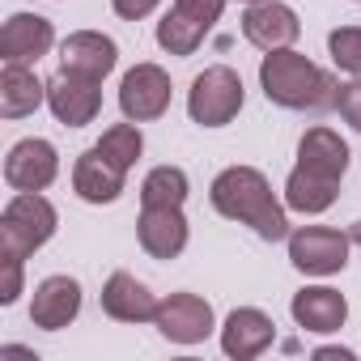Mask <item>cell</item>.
Instances as JSON below:
<instances>
[{"mask_svg": "<svg viewBox=\"0 0 361 361\" xmlns=\"http://www.w3.org/2000/svg\"><path fill=\"white\" fill-rule=\"evenodd\" d=\"M327 47H331V60L336 68L361 77V26H340L327 35Z\"/></svg>", "mask_w": 361, "mask_h": 361, "instance_id": "d4e9b609", "label": "cell"}, {"mask_svg": "<svg viewBox=\"0 0 361 361\" xmlns=\"http://www.w3.org/2000/svg\"><path fill=\"white\" fill-rule=\"evenodd\" d=\"M348 234L327 230V226H306L298 234H289V259L298 272L306 276H331L348 264Z\"/></svg>", "mask_w": 361, "mask_h": 361, "instance_id": "5b68a950", "label": "cell"}, {"mask_svg": "<svg viewBox=\"0 0 361 361\" xmlns=\"http://www.w3.org/2000/svg\"><path fill=\"white\" fill-rule=\"evenodd\" d=\"M119 106L132 123H149V119H161L166 106H170V77L166 68L157 64H136L123 85H119Z\"/></svg>", "mask_w": 361, "mask_h": 361, "instance_id": "ba28073f", "label": "cell"}, {"mask_svg": "<svg viewBox=\"0 0 361 361\" xmlns=\"http://www.w3.org/2000/svg\"><path fill=\"white\" fill-rule=\"evenodd\" d=\"M98 149H102L115 166L132 170V166H136V157H140V149H145V136H140V128H136V123H115V128H106V132H102Z\"/></svg>", "mask_w": 361, "mask_h": 361, "instance_id": "cb8c5ba5", "label": "cell"}, {"mask_svg": "<svg viewBox=\"0 0 361 361\" xmlns=\"http://www.w3.org/2000/svg\"><path fill=\"white\" fill-rule=\"evenodd\" d=\"M56 43V30L47 18L39 13H13L0 30V56L5 64H35L39 56H47Z\"/></svg>", "mask_w": 361, "mask_h": 361, "instance_id": "4fadbf2b", "label": "cell"}, {"mask_svg": "<svg viewBox=\"0 0 361 361\" xmlns=\"http://www.w3.org/2000/svg\"><path fill=\"white\" fill-rule=\"evenodd\" d=\"M111 5H115V13H119L123 22H140V18H149V13L161 5V0H111Z\"/></svg>", "mask_w": 361, "mask_h": 361, "instance_id": "f1b7e54d", "label": "cell"}, {"mask_svg": "<svg viewBox=\"0 0 361 361\" xmlns=\"http://www.w3.org/2000/svg\"><path fill=\"white\" fill-rule=\"evenodd\" d=\"M247 5H255V0H247Z\"/></svg>", "mask_w": 361, "mask_h": 361, "instance_id": "1f68e13d", "label": "cell"}, {"mask_svg": "<svg viewBox=\"0 0 361 361\" xmlns=\"http://www.w3.org/2000/svg\"><path fill=\"white\" fill-rule=\"evenodd\" d=\"M289 310H293V323H298V327L319 331V336L340 331L344 319H348V302H344V293H336V289H327V285H310V289L293 293Z\"/></svg>", "mask_w": 361, "mask_h": 361, "instance_id": "e0dca14e", "label": "cell"}, {"mask_svg": "<svg viewBox=\"0 0 361 361\" xmlns=\"http://www.w3.org/2000/svg\"><path fill=\"white\" fill-rule=\"evenodd\" d=\"M22 293V259L18 255H5V285H0V302L13 306Z\"/></svg>", "mask_w": 361, "mask_h": 361, "instance_id": "83f0119b", "label": "cell"}, {"mask_svg": "<svg viewBox=\"0 0 361 361\" xmlns=\"http://www.w3.org/2000/svg\"><path fill=\"white\" fill-rule=\"evenodd\" d=\"M123 166H115L98 145L85 149L73 166V192L85 200V204H115L119 192H123Z\"/></svg>", "mask_w": 361, "mask_h": 361, "instance_id": "8fae6325", "label": "cell"}, {"mask_svg": "<svg viewBox=\"0 0 361 361\" xmlns=\"http://www.w3.org/2000/svg\"><path fill=\"white\" fill-rule=\"evenodd\" d=\"M56 174H60V157H56V145L51 140H18L5 157V183L13 192H43L56 183Z\"/></svg>", "mask_w": 361, "mask_h": 361, "instance_id": "8992f818", "label": "cell"}, {"mask_svg": "<svg viewBox=\"0 0 361 361\" xmlns=\"http://www.w3.org/2000/svg\"><path fill=\"white\" fill-rule=\"evenodd\" d=\"M188 200V174L178 166H157L140 183V209H183Z\"/></svg>", "mask_w": 361, "mask_h": 361, "instance_id": "7402d4cb", "label": "cell"}, {"mask_svg": "<svg viewBox=\"0 0 361 361\" xmlns=\"http://www.w3.org/2000/svg\"><path fill=\"white\" fill-rule=\"evenodd\" d=\"M115 60H119L115 43H111L106 35H98V30H77V35H68V39L60 43V68L73 73V77L98 81V85H102V77L115 68Z\"/></svg>", "mask_w": 361, "mask_h": 361, "instance_id": "7c38bea8", "label": "cell"}, {"mask_svg": "<svg viewBox=\"0 0 361 361\" xmlns=\"http://www.w3.org/2000/svg\"><path fill=\"white\" fill-rule=\"evenodd\" d=\"M188 111L200 128H226L238 111H243V77L226 64H213L204 68L196 81H192V94H188Z\"/></svg>", "mask_w": 361, "mask_h": 361, "instance_id": "277c9868", "label": "cell"}, {"mask_svg": "<svg viewBox=\"0 0 361 361\" xmlns=\"http://www.w3.org/2000/svg\"><path fill=\"white\" fill-rule=\"evenodd\" d=\"M336 192H340V183L336 178H323V174H310V170H293L289 178H285V204L293 209V213H306V217H314V213H327L331 204H336Z\"/></svg>", "mask_w": 361, "mask_h": 361, "instance_id": "44dd1931", "label": "cell"}, {"mask_svg": "<svg viewBox=\"0 0 361 361\" xmlns=\"http://www.w3.org/2000/svg\"><path fill=\"white\" fill-rule=\"evenodd\" d=\"M174 9L178 13H188L192 22H200V26H217V18H221V9H226V0H174Z\"/></svg>", "mask_w": 361, "mask_h": 361, "instance_id": "484cf974", "label": "cell"}, {"mask_svg": "<svg viewBox=\"0 0 361 361\" xmlns=\"http://www.w3.org/2000/svg\"><path fill=\"white\" fill-rule=\"evenodd\" d=\"M348 238H353V243L361 247V221H353V230H348Z\"/></svg>", "mask_w": 361, "mask_h": 361, "instance_id": "4dcf8cb0", "label": "cell"}, {"mask_svg": "<svg viewBox=\"0 0 361 361\" xmlns=\"http://www.w3.org/2000/svg\"><path fill=\"white\" fill-rule=\"evenodd\" d=\"M136 238L153 259H174L188 247V217L183 209H140Z\"/></svg>", "mask_w": 361, "mask_h": 361, "instance_id": "2e32d148", "label": "cell"}, {"mask_svg": "<svg viewBox=\"0 0 361 361\" xmlns=\"http://www.w3.org/2000/svg\"><path fill=\"white\" fill-rule=\"evenodd\" d=\"M314 357H323V361H327V357H340V361H353V353H348V348H319Z\"/></svg>", "mask_w": 361, "mask_h": 361, "instance_id": "f546056e", "label": "cell"}, {"mask_svg": "<svg viewBox=\"0 0 361 361\" xmlns=\"http://www.w3.org/2000/svg\"><path fill=\"white\" fill-rule=\"evenodd\" d=\"M157 298L132 276V272H115L106 285H102V310L111 314V319H119V323H145V319H153L157 314Z\"/></svg>", "mask_w": 361, "mask_h": 361, "instance_id": "ac0fdd59", "label": "cell"}, {"mask_svg": "<svg viewBox=\"0 0 361 361\" xmlns=\"http://www.w3.org/2000/svg\"><path fill=\"white\" fill-rule=\"evenodd\" d=\"M47 98V85L26 68V64H5L0 73V115L5 119H22V115H35Z\"/></svg>", "mask_w": 361, "mask_h": 361, "instance_id": "ffe728a7", "label": "cell"}, {"mask_svg": "<svg viewBox=\"0 0 361 361\" xmlns=\"http://www.w3.org/2000/svg\"><path fill=\"white\" fill-rule=\"evenodd\" d=\"M209 196H213V209H217L221 217L251 226L264 243L289 238V217H285V209L276 204L268 178H264L255 166H230V170H221V174L213 178Z\"/></svg>", "mask_w": 361, "mask_h": 361, "instance_id": "6da1fadb", "label": "cell"}, {"mask_svg": "<svg viewBox=\"0 0 361 361\" xmlns=\"http://www.w3.org/2000/svg\"><path fill=\"white\" fill-rule=\"evenodd\" d=\"M77 314H81V285H77L73 276H47V281L35 289V302H30V323H35V327L60 331V327H68Z\"/></svg>", "mask_w": 361, "mask_h": 361, "instance_id": "9a60e30c", "label": "cell"}, {"mask_svg": "<svg viewBox=\"0 0 361 361\" xmlns=\"http://www.w3.org/2000/svg\"><path fill=\"white\" fill-rule=\"evenodd\" d=\"M243 35L259 51H281V47H293V39L302 35V22H298V13L289 5H276V0H255V5L243 13Z\"/></svg>", "mask_w": 361, "mask_h": 361, "instance_id": "30bf717a", "label": "cell"}, {"mask_svg": "<svg viewBox=\"0 0 361 361\" xmlns=\"http://www.w3.org/2000/svg\"><path fill=\"white\" fill-rule=\"evenodd\" d=\"M204 35H209V26L192 22L188 13H178L174 5H170V13L157 22V43H161L170 56H192V51L204 43Z\"/></svg>", "mask_w": 361, "mask_h": 361, "instance_id": "603a6c76", "label": "cell"}, {"mask_svg": "<svg viewBox=\"0 0 361 361\" xmlns=\"http://www.w3.org/2000/svg\"><path fill=\"white\" fill-rule=\"evenodd\" d=\"M47 106L64 128H85L102 111V90H98V81L73 77V73L60 68V77L47 81Z\"/></svg>", "mask_w": 361, "mask_h": 361, "instance_id": "9c48e42d", "label": "cell"}, {"mask_svg": "<svg viewBox=\"0 0 361 361\" xmlns=\"http://www.w3.org/2000/svg\"><path fill=\"white\" fill-rule=\"evenodd\" d=\"M56 234V209L39 192H18L0 213V255H35Z\"/></svg>", "mask_w": 361, "mask_h": 361, "instance_id": "3957f363", "label": "cell"}, {"mask_svg": "<svg viewBox=\"0 0 361 361\" xmlns=\"http://www.w3.org/2000/svg\"><path fill=\"white\" fill-rule=\"evenodd\" d=\"M298 166L310 170V174H323V178H344L348 170V145L331 132V128H310L298 145Z\"/></svg>", "mask_w": 361, "mask_h": 361, "instance_id": "d6986e66", "label": "cell"}, {"mask_svg": "<svg viewBox=\"0 0 361 361\" xmlns=\"http://www.w3.org/2000/svg\"><path fill=\"white\" fill-rule=\"evenodd\" d=\"M272 340H276V323H272L264 310H255V306L230 310V319H226V327H221V348H226V357H234V361L259 357Z\"/></svg>", "mask_w": 361, "mask_h": 361, "instance_id": "5bb4252c", "label": "cell"}, {"mask_svg": "<svg viewBox=\"0 0 361 361\" xmlns=\"http://www.w3.org/2000/svg\"><path fill=\"white\" fill-rule=\"evenodd\" d=\"M259 85H264L268 102L289 106V111H323V106H336V94H340L336 81L293 47L264 51Z\"/></svg>", "mask_w": 361, "mask_h": 361, "instance_id": "7a4b0ae2", "label": "cell"}, {"mask_svg": "<svg viewBox=\"0 0 361 361\" xmlns=\"http://www.w3.org/2000/svg\"><path fill=\"white\" fill-rule=\"evenodd\" d=\"M153 323L170 344H200L213 331V306L200 293H170L157 306Z\"/></svg>", "mask_w": 361, "mask_h": 361, "instance_id": "52a82bcc", "label": "cell"}, {"mask_svg": "<svg viewBox=\"0 0 361 361\" xmlns=\"http://www.w3.org/2000/svg\"><path fill=\"white\" fill-rule=\"evenodd\" d=\"M336 106H340L344 123H353V128L361 132V77H353L348 85H340V94H336Z\"/></svg>", "mask_w": 361, "mask_h": 361, "instance_id": "4316f807", "label": "cell"}]
</instances>
